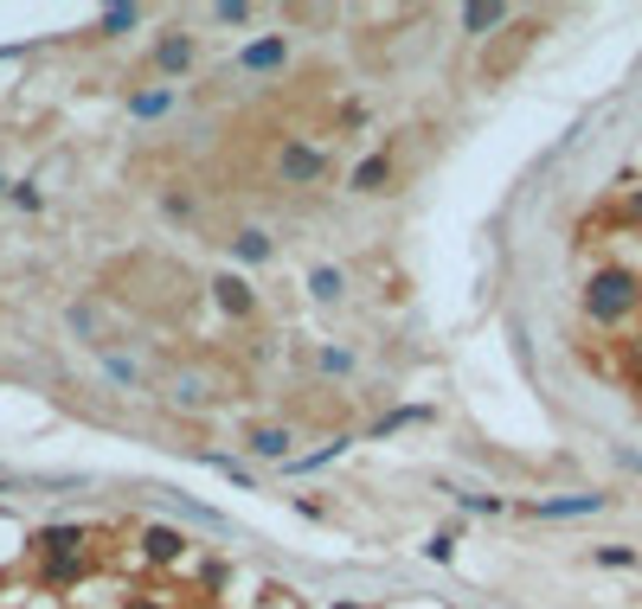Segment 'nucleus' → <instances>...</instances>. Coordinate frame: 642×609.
I'll list each match as a JSON object with an SVG mask.
<instances>
[{"label":"nucleus","instance_id":"f257e3e1","mask_svg":"<svg viewBox=\"0 0 642 609\" xmlns=\"http://www.w3.org/2000/svg\"><path fill=\"white\" fill-rule=\"evenodd\" d=\"M630 308H637V276H630V270H604V276H591V289H584V315H591V321L617 328V321H624Z\"/></svg>","mask_w":642,"mask_h":609},{"label":"nucleus","instance_id":"f03ea898","mask_svg":"<svg viewBox=\"0 0 642 609\" xmlns=\"http://www.w3.org/2000/svg\"><path fill=\"white\" fill-rule=\"evenodd\" d=\"M277 174H284L289 187H315V180L328 174V154H322V148H309V141H284Z\"/></svg>","mask_w":642,"mask_h":609},{"label":"nucleus","instance_id":"7ed1b4c3","mask_svg":"<svg viewBox=\"0 0 642 609\" xmlns=\"http://www.w3.org/2000/svg\"><path fill=\"white\" fill-rule=\"evenodd\" d=\"M244 449L257 462H295V430L289 423H251L244 430Z\"/></svg>","mask_w":642,"mask_h":609},{"label":"nucleus","instance_id":"20e7f679","mask_svg":"<svg viewBox=\"0 0 642 609\" xmlns=\"http://www.w3.org/2000/svg\"><path fill=\"white\" fill-rule=\"evenodd\" d=\"M289 65V33H264V39H251L244 52H238V71H251V77H270V71Z\"/></svg>","mask_w":642,"mask_h":609},{"label":"nucleus","instance_id":"39448f33","mask_svg":"<svg viewBox=\"0 0 642 609\" xmlns=\"http://www.w3.org/2000/svg\"><path fill=\"white\" fill-rule=\"evenodd\" d=\"M193 59H200V39H193V33H167V39L154 46V71H161V77L193 71Z\"/></svg>","mask_w":642,"mask_h":609},{"label":"nucleus","instance_id":"423d86ee","mask_svg":"<svg viewBox=\"0 0 642 609\" xmlns=\"http://www.w3.org/2000/svg\"><path fill=\"white\" fill-rule=\"evenodd\" d=\"M213 302L225 308V315H257V289H251V282H244L238 270L213 276Z\"/></svg>","mask_w":642,"mask_h":609},{"label":"nucleus","instance_id":"0eeeda50","mask_svg":"<svg viewBox=\"0 0 642 609\" xmlns=\"http://www.w3.org/2000/svg\"><path fill=\"white\" fill-rule=\"evenodd\" d=\"M540 520H578V513H604V494H553V500H533Z\"/></svg>","mask_w":642,"mask_h":609},{"label":"nucleus","instance_id":"6e6552de","mask_svg":"<svg viewBox=\"0 0 642 609\" xmlns=\"http://www.w3.org/2000/svg\"><path fill=\"white\" fill-rule=\"evenodd\" d=\"M456 20H463V33H469V39H489L495 26H507V0H476V7H463Z\"/></svg>","mask_w":642,"mask_h":609},{"label":"nucleus","instance_id":"1a4fd4ad","mask_svg":"<svg viewBox=\"0 0 642 609\" xmlns=\"http://www.w3.org/2000/svg\"><path fill=\"white\" fill-rule=\"evenodd\" d=\"M348 187H354V193H386V187H392V154H366L354 174H348Z\"/></svg>","mask_w":642,"mask_h":609},{"label":"nucleus","instance_id":"9d476101","mask_svg":"<svg viewBox=\"0 0 642 609\" xmlns=\"http://www.w3.org/2000/svg\"><path fill=\"white\" fill-rule=\"evenodd\" d=\"M167 110H174V84H148V90L129 97V116H136V123H161Z\"/></svg>","mask_w":642,"mask_h":609},{"label":"nucleus","instance_id":"9b49d317","mask_svg":"<svg viewBox=\"0 0 642 609\" xmlns=\"http://www.w3.org/2000/svg\"><path fill=\"white\" fill-rule=\"evenodd\" d=\"M180 551H187V540H180L174 526H142V558L148 564H174Z\"/></svg>","mask_w":642,"mask_h":609},{"label":"nucleus","instance_id":"f8f14e48","mask_svg":"<svg viewBox=\"0 0 642 609\" xmlns=\"http://www.w3.org/2000/svg\"><path fill=\"white\" fill-rule=\"evenodd\" d=\"M270 251H277V244H270V231H257V225H244V231L231 238V257H238L244 270H251V264H270Z\"/></svg>","mask_w":642,"mask_h":609},{"label":"nucleus","instance_id":"ddd939ff","mask_svg":"<svg viewBox=\"0 0 642 609\" xmlns=\"http://www.w3.org/2000/svg\"><path fill=\"white\" fill-rule=\"evenodd\" d=\"M142 26V7H103L97 13V39H123V33H136Z\"/></svg>","mask_w":642,"mask_h":609},{"label":"nucleus","instance_id":"4468645a","mask_svg":"<svg viewBox=\"0 0 642 609\" xmlns=\"http://www.w3.org/2000/svg\"><path fill=\"white\" fill-rule=\"evenodd\" d=\"M39 551H46V558H72V551H84V526H46V533H39Z\"/></svg>","mask_w":642,"mask_h":609},{"label":"nucleus","instance_id":"2eb2a0df","mask_svg":"<svg viewBox=\"0 0 642 609\" xmlns=\"http://www.w3.org/2000/svg\"><path fill=\"white\" fill-rule=\"evenodd\" d=\"M309 295H315V302H341V295H348V276L335 270V264H315V270H309Z\"/></svg>","mask_w":642,"mask_h":609},{"label":"nucleus","instance_id":"dca6fc26","mask_svg":"<svg viewBox=\"0 0 642 609\" xmlns=\"http://www.w3.org/2000/svg\"><path fill=\"white\" fill-rule=\"evenodd\" d=\"M84 571H90V551H72V558H46V584H52V591L77 584Z\"/></svg>","mask_w":642,"mask_h":609},{"label":"nucleus","instance_id":"f3484780","mask_svg":"<svg viewBox=\"0 0 642 609\" xmlns=\"http://www.w3.org/2000/svg\"><path fill=\"white\" fill-rule=\"evenodd\" d=\"M97 366H103L116 385H129V392L142 385V366H136V359H123V353H97Z\"/></svg>","mask_w":642,"mask_h":609},{"label":"nucleus","instance_id":"a211bd4d","mask_svg":"<svg viewBox=\"0 0 642 609\" xmlns=\"http://www.w3.org/2000/svg\"><path fill=\"white\" fill-rule=\"evenodd\" d=\"M322 372H328V379H348V372H354V353H348V346H322Z\"/></svg>","mask_w":642,"mask_h":609},{"label":"nucleus","instance_id":"6ab92c4d","mask_svg":"<svg viewBox=\"0 0 642 609\" xmlns=\"http://www.w3.org/2000/svg\"><path fill=\"white\" fill-rule=\"evenodd\" d=\"M200 398H206V379L200 372H180L174 379V405H200Z\"/></svg>","mask_w":642,"mask_h":609},{"label":"nucleus","instance_id":"aec40b11","mask_svg":"<svg viewBox=\"0 0 642 609\" xmlns=\"http://www.w3.org/2000/svg\"><path fill=\"white\" fill-rule=\"evenodd\" d=\"M65 321H72V334H77V340H97V308L72 302V315H65Z\"/></svg>","mask_w":642,"mask_h":609},{"label":"nucleus","instance_id":"412c9836","mask_svg":"<svg viewBox=\"0 0 642 609\" xmlns=\"http://www.w3.org/2000/svg\"><path fill=\"white\" fill-rule=\"evenodd\" d=\"M425 558H430V564H450V558H456V533H430Z\"/></svg>","mask_w":642,"mask_h":609},{"label":"nucleus","instance_id":"4be33fe9","mask_svg":"<svg viewBox=\"0 0 642 609\" xmlns=\"http://www.w3.org/2000/svg\"><path fill=\"white\" fill-rule=\"evenodd\" d=\"M213 20L218 26H251V7L244 0H225V7H213Z\"/></svg>","mask_w":642,"mask_h":609},{"label":"nucleus","instance_id":"5701e85b","mask_svg":"<svg viewBox=\"0 0 642 609\" xmlns=\"http://www.w3.org/2000/svg\"><path fill=\"white\" fill-rule=\"evenodd\" d=\"M13 205H20V212H39V205H46L39 180H20V187H13Z\"/></svg>","mask_w":642,"mask_h":609},{"label":"nucleus","instance_id":"b1692460","mask_svg":"<svg viewBox=\"0 0 642 609\" xmlns=\"http://www.w3.org/2000/svg\"><path fill=\"white\" fill-rule=\"evenodd\" d=\"M456 507H469V513H501L507 500H489V494H456Z\"/></svg>","mask_w":642,"mask_h":609},{"label":"nucleus","instance_id":"393cba45","mask_svg":"<svg viewBox=\"0 0 642 609\" xmlns=\"http://www.w3.org/2000/svg\"><path fill=\"white\" fill-rule=\"evenodd\" d=\"M597 564H637V551L630 545H597Z\"/></svg>","mask_w":642,"mask_h":609},{"label":"nucleus","instance_id":"a878e982","mask_svg":"<svg viewBox=\"0 0 642 609\" xmlns=\"http://www.w3.org/2000/svg\"><path fill=\"white\" fill-rule=\"evenodd\" d=\"M617 462H630V469H642V456H637V449H617Z\"/></svg>","mask_w":642,"mask_h":609},{"label":"nucleus","instance_id":"bb28decb","mask_svg":"<svg viewBox=\"0 0 642 609\" xmlns=\"http://www.w3.org/2000/svg\"><path fill=\"white\" fill-rule=\"evenodd\" d=\"M335 609H366V604H335Z\"/></svg>","mask_w":642,"mask_h":609},{"label":"nucleus","instance_id":"cd10ccee","mask_svg":"<svg viewBox=\"0 0 642 609\" xmlns=\"http://www.w3.org/2000/svg\"><path fill=\"white\" fill-rule=\"evenodd\" d=\"M129 609H161V604H129Z\"/></svg>","mask_w":642,"mask_h":609},{"label":"nucleus","instance_id":"c85d7f7f","mask_svg":"<svg viewBox=\"0 0 642 609\" xmlns=\"http://www.w3.org/2000/svg\"><path fill=\"white\" fill-rule=\"evenodd\" d=\"M0 193H7V180H0Z\"/></svg>","mask_w":642,"mask_h":609},{"label":"nucleus","instance_id":"c756f323","mask_svg":"<svg viewBox=\"0 0 642 609\" xmlns=\"http://www.w3.org/2000/svg\"><path fill=\"white\" fill-rule=\"evenodd\" d=\"M637 359H642V346H637Z\"/></svg>","mask_w":642,"mask_h":609}]
</instances>
